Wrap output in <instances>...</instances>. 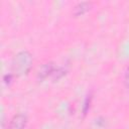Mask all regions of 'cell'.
I'll return each instance as SVG.
<instances>
[{
	"label": "cell",
	"mask_w": 129,
	"mask_h": 129,
	"mask_svg": "<svg viewBox=\"0 0 129 129\" xmlns=\"http://www.w3.org/2000/svg\"><path fill=\"white\" fill-rule=\"evenodd\" d=\"M27 124V117L24 114H17L15 115L8 126V129H24Z\"/></svg>",
	"instance_id": "7a4b0ae2"
},
{
	"label": "cell",
	"mask_w": 129,
	"mask_h": 129,
	"mask_svg": "<svg viewBox=\"0 0 129 129\" xmlns=\"http://www.w3.org/2000/svg\"><path fill=\"white\" fill-rule=\"evenodd\" d=\"M126 81H127V84H128V86H129V70H128V72H127V74H126Z\"/></svg>",
	"instance_id": "277c9868"
},
{
	"label": "cell",
	"mask_w": 129,
	"mask_h": 129,
	"mask_svg": "<svg viewBox=\"0 0 129 129\" xmlns=\"http://www.w3.org/2000/svg\"><path fill=\"white\" fill-rule=\"evenodd\" d=\"M32 63V58L29 52L21 51L15 55L12 61V70L17 75H25L29 72Z\"/></svg>",
	"instance_id": "6da1fadb"
},
{
	"label": "cell",
	"mask_w": 129,
	"mask_h": 129,
	"mask_svg": "<svg viewBox=\"0 0 129 129\" xmlns=\"http://www.w3.org/2000/svg\"><path fill=\"white\" fill-rule=\"evenodd\" d=\"M89 9H90V4L87 2H82L75 7V15H77V16L82 15L85 12H87Z\"/></svg>",
	"instance_id": "3957f363"
}]
</instances>
